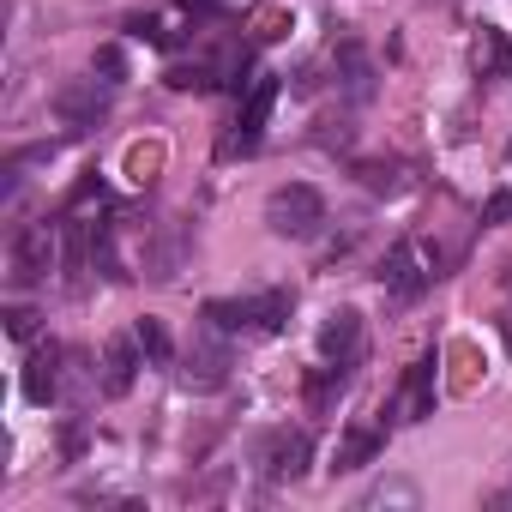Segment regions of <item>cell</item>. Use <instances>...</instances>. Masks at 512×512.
<instances>
[{"mask_svg": "<svg viewBox=\"0 0 512 512\" xmlns=\"http://www.w3.org/2000/svg\"><path fill=\"white\" fill-rule=\"evenodd\" d=\"M320 223H326V199H320V187H308V181L272 187V199H266V229H272V235H284V241H308V235H320Z\"/></svg>", "mask_w": 512, "mask_h": 512, "instance_id": "6da1fadb", "label": "cell"}, {"mask_svg": "<svg viewBox=\"0 0 512 512\" xmlns=\"http://www.w3.org/2000/svg\"><path fill=\"white\" fill-rule=\"evenodd\" d=\"M284 320H290V290H266L247 302H205L211 332H278Z\"/></svg>", "mask_w": 512, "mask_h": 512, "instance_id": "7a4b0ae2", "label": "cell"}, {"mask_svg": "<svg viewBox=\"0 0 512 512\" xmlns=\"http://www.w3.org/2000/svg\"><path fill=\"white\" fill-rule=\"evenodd\" d=\"M55 260H61V235H55V223H25L19 235H13V284L19 290H31V284H43L49 272H55Z\"/></svg>", "mask_w": 512, "mask_h": 512, "instance_id": "3957f363", "label": "cell"}, {"mask_svg": "<svg viewBox=\"0 0 512 512\" xmlns=\"http://www.w3.org/2000/svg\"><path fill=\"white\" fill-rule=\"evenodd\" d=\"M308 458H314V446H308L302 428H272V434L260 440V452H253V464H260L266 482H296V476L308 470Z\"/></svg>", "mask_w": 512, "mask_h": 512, "instance_id": "277c9868", "label": "cell"}, {"mask_svg": "<svg viewBox=\"0 0 512 512\" xmlns=\"http://www.w3.org/2000/svg\"><path fill=\"white\" fill-rule=\"evenodd\" d=\"M428 278H440V272H434V266H422V247H416V241H398L386 260H380V290H386V296H398V302L422 296V290H428Z\"/></svg>", "mask_w": 512, "mask_h": 512, "instance_id": "5b68a950", "label": "cell"}, {"mask_svg": "<svg viewBox=\"0 0 512 512\" xmlns=\"http://www.w3.org/2000/svg\"><path fill=\"white\" fill-rule=\"evenodd\" d=\"M272 103H278V79H253V91H247V103H241V115H235V133L223 139V157H235V151H253V145H260Z\"/></svg>", "mask_w": 512, "mask_h": 512, "instance_id": "8992f818", "label": "cell"}, {"mask_svg": "<svg viewBox=\"0 0 512 512\" xmlns=\"http://www.w3.org/2000/svg\"><path fill=\"white\" fill-rule=\"evenodd\" d=\"M103 109H109V91H103L97 79H73V85H61V91H55V115H61V127H73V133L97 127V121H103Z\"/></svg>", "mask_w": 512, "mask_h": 512, "instance_id": "52a82bcc", "label": "cell"}, {"mask_svg": "<svg viewBox=\"0 0 512 512\" xmlns=\"http://www.w3.org/2000/svg\"><path fill=\"white\" fill-rule=\"evenodd\" d=\"M320 356L338 362V368H350V362L362 356V314H356V308L326 314V326H320Z\"/></svg>", "mask_w": 512, "mask_h": 512, "instance_id": "ba28073f", "label": "cell"}, {"mask_svg": "<svg viewBox=\"0 0 512 512\" xmlns=\"http://www.w3.org/2000/svg\"><path fill=\"white\" fill-rule=\"evenodd\" d=\"M139 356H145V350H139L133 338H115V344L103 350V374H97V386H103L109 398H127V392H133V374H139Z\"/></svg>", "mask_w": 512, "mask_h": 512, "instance_id": "9c48e42d", "label": "cell"}, {"mask_svg": "<svg viewBox=\"0 0 512 512\" xmlns=\"http://www.w3.org/2000/svg\"><path fill=\"white\" fill-rule=\"evenodd\" d=\"M61 362H67V356H61L55 344L31 356V368H25V398H31V404H55V398H61V380H67Z\"/></svg>", "mask_w": 512, "mask_h": 512, "instance_id": "30bf717a", "label": "cell"}, {"mask_svg": "<svg viewBox=\"0 0 512 512\" xmlns=\"http://www.w3.org/2000/svg\"><path fill=\"white\" fill-rule=\"evenodd\" d=\"M223 374H229L223 338H199L193 356H187V368H181V380H187V386H223Z\"/></svg>", "mask_w": 512, "mask_h": 512, "instance_id": "8fae6325", "label": "cell"}, {"mask_svg": "<svg viewBox=\"0 0 512 512\" xmlns=\"http://www.w3.org/2000/svg\"><path fill=\"white\" fill-rule=\"evenodd\" d=\"M470 61H476L482 79H506V73H512V43H506V31H500V25H482Z\"/></svg>", "mask_w": 512, "mask_h": 512, "instance_id": "7c38bea8", "label": "cell"}, {"mask_svg": "<svg viewBox=\"0 0 512 512\" xmlns=\"http://www.w3.org/2000/svg\"><path fill=\"white\" fill-rule=\"evenodd\" d=\"M398 416H404V422H422V416H434V356H422V362L410 368V380H404V398H398Z\"/></svg>", "mask_w": 512, "mask_h": 512, "instance_id": "4fadbf2b", "label": "cell"}, {"mask_svg": "<svg viewBox=\"0 0 512 512\" xmlns=\"http://www.w3.org/2000/svg\"><path fill=\"white\" fill-rule=\"evenodd\" d=\"M181 253H187V229H181V223H163V247L145 253V278L169 284V278L181 272Z\"/></svg>", "mask_w": 512, "mask_h": 512, "instance_id": "5bb4252c", "label": "cell"}, {"mask_svg": "<svg viewBox=\"0 0 512 512\" xmlns=\"http://www.w3.org/2000/svg\"><path fill=\"white\" fill-rule=\"evenodd\" d=\"M380 446H386V428H350V434L338 440V464H332V470H362Z\"/></svg>", "mask_w": 512, "mask_h": 512, "instance_id": "9a60e30c", "label": "cell"}, {"mask_svg": "<svg viewBox=\"0 0 512 512\" xmlns=\"http://www.w3.org/2000/svg\"><path fill=\"white\" fill-rule=\"evenodd\" d=\"M133 344L145 350V362H175V344H169L163 320H139V326H133Z\"/></svg>", "mask_w": 512, "mask_h": 512, "instance_id": "2e32d148", "label": "cell"}, {"mask_svg": "<svg viewBox=\"0 0 512 512\" xmlns=\"http://www.w3.org/2000/svg\"><path fill=\"white\" fill-rule=\"evenodd\" d=\"M169 85H175V91H211V85H223V79H217L211 61H193V67H175Z\"/></svg>", "mask_w": 512, "mask_h": 512, "instance_id": "e0dca14e", "label": "cell"}, {"mask_svg": "<svg viewBox=\"0 0 512 512\" xmlns=\"http://www.w3.org/2000/svg\"><path fill=\"white\" fill-rule=\"evenodd\" d=\"M362 187L368 193H398L404 187V169L398 163H362Z\"/></svg>", "mask_w": 512, "mask_h": 512, "instance_id": "ac0fdd59", "label": "cell"}, {"mask_svg": "<svg viewBox=\"0 0 512 512\" xmlns=\"http://www.w3.org/2000/svg\"><path fill=\"white\" fill-rule=\"evenodd\" d=\"M362 506H416V488L410 482H380L362 494Z\"/></svg>", "mask_w": 512, "mask_h": 512, "instance_id": "d6986e66", "label": "cell"}, {"mask_svg": "<svg viewBox=\"0 0 512 512\" xmlns=\"http://www.w3.org/2000/svg\"><path fill=\"white\" fill-rule=\"evenodd\" d=\"M31 332H37V314H31V308H13V314H7V338H19V344H25Z\"/></svg>", "mask_w": 512, "mask_h": 512, "instance_id": "ffe728a7", "label": "cell"}, {"mask_svg": "<svg viewBox=\"0 0 512 512\" xmlns=\"http://www.w3.org/2000/svg\"><path fill=\"white\" fill-rule=\"evenodd\" d=\"M482 217H488V223H506V217H512V193H494V199L482 205Z\"/></svg>", "mask_w": 512, "mask_h": 512, "instance_id": "44dd1931", "label": "cell"}, {"mask_svg": "<svg viewBox=\"0 0 512 512\" xmlns=\"http://www.w3.org/2000/svg\"><path fill=\"white\" fill-rule=\"evenodd\" d=\"M97 73H109V85H115V79H121V49H103V55H97Z\"/></svg>", "mask_w": 512, "mask_h": 512, "instance_id": "7402d4cb", "label": "cell"}]
</instances>
